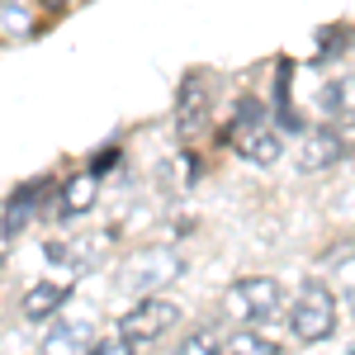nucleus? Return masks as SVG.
Wrapping results in <instances>:
<instances>
[{
	"label": "nucleus",
	"mask_w": 355,
	"mask_h": 355,
	"mask_svg": "<svg viewBox=\"0 0 355 355\" xmlns=\"http://www.w3.org/2000/svg\"><path fill=\"white\" fill-rule=\"evenodd\" d=\"M289 331L299 341H327L331 331H336V294L322 279H308L299 289V299L289 308Z\"/></svg>",
	"instance_id": "nucleus-1"
},
{
	"label": "nucleus",
	"mask_w": 355,
	"mask_h": 355,
	"mask_svg": "<svg viewBox=\"0 0 355 355\" xmlns=\"http://www.w3.org/2000/svg\"><path fill=\"white\" fill-rule=\"evenodd\" d=\"M279 303H284V289L270 275H246V279H237L227 289V313L237 322H270L279 313Z\"/></svg>",
	"instance_id": "nucleus-2"
},
{
	"label": "nucleus",
	"mask_w": 355,
	"mask_h": 355,
	"mask_svg": "<svg viewBox=\"0 0 355 355\" xmlns=\"http://www.w3.org/2000/svg\"><path fill=\"white\" fill-rule=\"evenodd\" d=\"M180 322V308L171 299H137L123 318H119V336L128 341V346H142V341H162L166 331Z\"/></svg>",
	"instance_id": "nucleus-3"
},
{
	"label": "nucleus",
	"mask_w": 355,
	"mask_h": 355,
	"mask_svg": "<svg viewBox=\"0 0 355 355\" xmlns=\"http://www.w3.org/2000/svg\"><path fill=\"white\" fill-rule=\"evenodd\" d=\"M180 270H185V261L171 256V251H137V256L123 261L119 279H123V289H133V294H142V299H152L157 289H166V279H175Z\"/></svg>",
	"instance_id": "nucleus-4"
},
{
	"label": "nucleus",
	"mask_w": 355,
	"mask_h": 355,
	"mask_svg": "<svg viewBox=\"0 0 355 355\" xmlns=\"http://www.w3.org/2000/svg\"><path fill=\"white\" fill-rule=\"evenodd\" d=\"M204 123H209V81H204V71H190L185 85H180V110H175V128L180 137L190 142V137L204 133Z\"/></svg>",
	"instance_id": "nucleus-5"
},
{
	"label": "nucleus",
	"mask_w": 355,
	"mask_h": 355,
	"mask_svg": "<svg viewBox=\"0 0 355 355\" xmlns=\"http://www.w3.org/2000/svg\"><path fill=\"white\" fill-rule=\"evenodd\" d=\"M110 242H114L110 227L95 232V237H76V242H48L43 246V261H48V266H67V270H90Z\"/></svg>",
	"instance_id": "nucleus-6"
},
{
	"label": "nucleus",
	"mask_w": 355,
	"mask_h": 355,
	"mask_svg": "<svg viewBox=\"0 0 355 355\" xmlns=\"http://www.w3.org/2000/svg\"><path fill=\"white\" fill-rule=\"evenodd\" d=\"M95 351V322L90 318H62L43 336V355H90Z\"/></svg>",
	"instance_id": "nucleus-7"
},
{
	"label": "nucleus",
	"mask_w": 355,
	"mask_h": 355,
	"mask_svg": "<svg viewBox=\"0 0 355 355\" xmlns=\"http://www.w3.org/2000/svg\"><path fill=\"white\" fill-rule=\"evenodd\" d=\"M318 114L327 119V128H351L355 123V76H336L318 90Z\"/></svg>",
	"instance_id": "nucleus-8"
},
{
	"label": "nucleus",
	"mask_w": 355,
	"mask_h": 355,
	"mask_svg": "<svg viewBox=\"0 0 355 355\" xmlns=\"http://www.w3.org/2000/svg\"><path fill=\"white\" fill-rule=\"evenodd\" d=\"M227 142L237 147V157H246V162L256 166H275L279 162V128H270V123H251V128H237V133H227Z\"/></svg>",
	"instance_id": "nucleus-9"
},
{
	"label": "nucleus",
	"mask_w": 355,
	"mask_h": 355,
	"mask_svg": "<svg viewBox=\"0 0 355 355\" xmlns=\"http://www.w3.org/2000/svg\"><path fill=\"white\" fill-rule=\"evenodd\" d=\"M95 194H100V175H90V171L67 175V180H62V194H57V218H62V223H76L81 214H90Z\"/></svg>",
	"instance_id": "nucleus-10"
},
{
	"label": "nucleus",
	"mask_w": 355,
	"mask_h": 355,
	"mask_svg": "<svg viewBox=\"0 0 355 355\" xmlns=\"http://www.w3.org/2000/svg\"><path fill=\"white\" fill-rule=\"evenodd\" d=\"M48 190H53L48 180H28L24 190H15V194H10V204H5V218H0V227H5L10 237H15V232H24L28 223L38 218V209H43Z\"/></svg>",
	"instance_id": "nucleus-11"
},
{
	"label": "nucleus",
	"mask_w": 355,
	"mask_h": 355,
	"mask_svg": "<svg viewBox=\"0 0 355 355\" xmlns=\"http://www.w3.org/2000/svg\"><path fill=\"white\" fill-rule=\"evenodd\" d=\"M346 157V137L336 133V128H318V133H308V142L299 147V166L303 171H327Z\"/></svg>",
	"instance_id": "nucleus-12"
},
{
	"label": "nucleus",
	"mask_w": 355,
	"mask_h": 355,
	"mask_svg": "<svg viewBox=\"0 0 355 355\" xmlns=\"http://www.w3.org/2000/svg\"><path fill=\"white\" fill-rule=\"evenodd\" d=\"M275 119L284 133H303V114L294 110V62L289 57L275 62Z\"/></svg>",
	"instance_id": "nucleus-13"
},
{
	"label": "nucleus",
	"mask_w": 355,
	"mask_h": 355,
	"mask_svg": "<svg viewBox=\"0 0 355 355\" xmlns=\"http://www.w3.org/2000/svg\"><path fill=\"white\" fill-rule=\"evenodd\" d=\"M67 299H71V289H67V284H33V289L24 294V303H19V313H24L28 322H48Z\"/></svg>",
	"instance_id": "nucleus-14"
},
{
	"label": "nucleus",
	"mask_w": 355,
	"mask_h": 355,
	"mask_svg": "<svg viewBox=\"0 0 355 355\" xmlns=\"http://www.w3.org/2000/svg\"><path fill=\"white\" fill-rule=\"evenodd\" d=\"M218 355H279V351H275V341L256 336V331H232L218 346Z\"/></svg>",
	"instance_id": "nucleus-15"
},
{
	"label": "nucleus",
	"mask_w": 355,
	"mask_h": 355,
	"mask_svg": "<svg viewBox=\"0 0 355 355\" xmlns=\"http://www.w3.org/2000/svg\"><path fill=\"white\" fill-rule=\"evenodd\" d=\"M351 38H355V33H351V28H341V24L322 28V33H318V57H313V67H322V62H331L341 48H351Z\"/></svg>",
	"instance_id": "nucleus-16"
},
{
	"label": "nucleus",
	"mask_w": 355,
	"mask_h": 355,
	"mask_svg": "<svg viewBox=\"0 0 355 355\" xmlns=\"http://www.w3.org/2000/svg\"><path fill=\"white\" fill-rule=\"evenodd\" d=\"M251 123H266V105L261 100H237V110H232V128L227 133H237V128H251Z\"/></svg>",
	"instance_id": "nucleus-17"
},
{
	"label": "nucleus",
	"mask_w": 355,
	"mask_h": 355,
	"mask_svg": "<svg viewBox=\"0 0 355 355\" xmlns=\"http://www.w3.org/2000/svg\"><path fill=\"white\" fill-rule=\"evenodd\" d=\"M171 355H218V341H214V336H204V331H194V336H185Z\"/></svg>",
	"instance_id": "nucleus-18"
},
{
	"label": "nucleus",
	"mask_w": 355,
	"mask_h": 355,
	"mask_svg": "<svg viewBox=\"0 0 355 355\" xmlns=\"http://www.w3.org/2000/svg\"><path fill=\"white\" fill-rule=\"evenodd\" d=\"M90 355H133V346H128L123 336H110V341H100V346H95Z\"/></svg>",
	"instance_id": "nucleus-19"
},
{
	"label": "nucleus",
	"mask_w": 355,
	"mask_h": 355,
	"mask_svg": "<svg viewBox=\"0 0 355 355\" xmlns=\"http://www.w3.org/2000/svg\"><path fill=\"white\" fill-rule=\"evenodd\" d=\"M114 162H119V147H105V152H100V157L90 162V175H105V171H110Z\"/></svg>",
	"instance_id": "nucleus-20"
},
{
	"label": "nucleus",
	"mask_w": 355,
	"mask_h": 355,
	"mask_svg": "<svg viewBox=\"0 0 355 355\" xmlns=\"http://www.w3.org/2000/svg\"><path fill=\"white\" fill-rule=\"evenodd\" d=\"M351 251H355V246H351V242H341V246H331V251H327V266H341V261H346V256H351Z\"/></svg>",
	"instance_id": "nucleus-21"
},
{
	"label": "nucleus",
	"mask_w": 355,
	"mask_h": 355,
	"mask_svg": "<svg viewBox=\"0 0 355 355\" xmlns=\"http://www.w3.org/2000/svg\"><path fill=\"white\" fill-rule=\"evenodd\" d=\"M346 303H351V318H355V289H351V299H346Z\"/></svg>",
	"instance_id": "nucleus-22"
},
{
	"label": "nucleus",
	"mask_w": 355,
	"mask_h": 355,
	"mask_svg": "<svg viewBox=\"0 0 355 355\" xmlns=\"http://www.w3.org/2000/svg\"><path fill=\"white\" fill-rule=\"evenodd\" d=\"M346 355H355V346H351V351H346Z\"/></svg>",
	"instance_id": "nucleus-23"
},
{
	"label": "nucleus",
	"mask_w": 355,
	"mask_h": 355,
	"mask_svg": "<svg viewBox=\"0 0 355 355\" xmlns=\"http://www.w3.org/2000/svg\"><path fill=\"white\" fill-rule=\"evenodd\" d=\"M351 162H355V152H351Z\"/></svg>",
	"instance_id": "nucleus-24"
}]
</instances>
